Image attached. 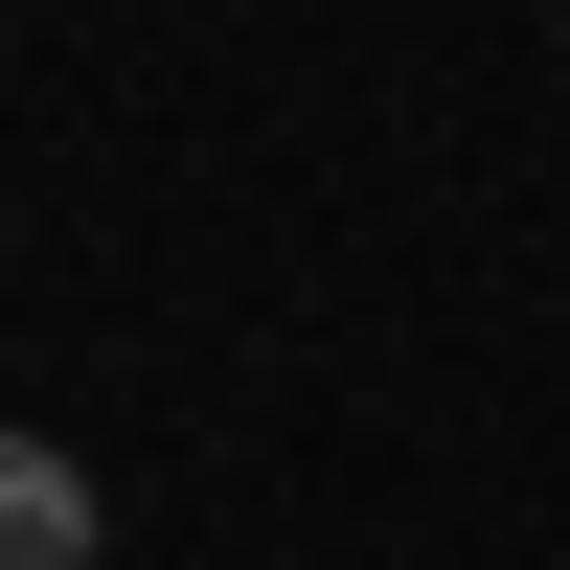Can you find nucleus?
Here are the masks:
<instances>
[{"label":"nucleus","mask_w":570,"mask_h":570,"mask_svg":"<svg viewBox=\"0 0 570 570\" xmlns=\"http://www.w3.org/2000/svg\"><path fill=\"white\" fill-rule=\"evenodd\" d=\"M0 570H91V480H69V456H0Z\"/></svg>","instance_id":"1"}]
</instances>
